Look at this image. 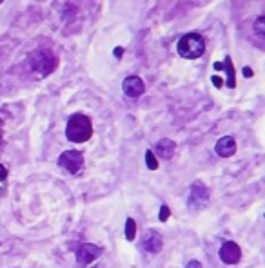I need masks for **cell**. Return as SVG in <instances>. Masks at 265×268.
<instances>
[{"instance_id": "6da1fadb", "label": "cell", "mask_w": 265, "mask_h": 268, "mask_svg": "<svg viewBox=\"0 0 265 268\" xmlns=\"http://www.w3.org/2000/svg\"><path fill=\"white\" fill-rule=\"evenodd\" d=\"M93 134V125H91V120L86 116V114H73L67 121L66 127V136L69 141L73 143H84L87 141Z\"/></svg>"}, {"instance_id": "7a4b0ae2", "label": "cell", "mask_w": 265, "mask_h": 268, "mask_svg": "<svg viewBox=\"0 0 265 268\" xmlns=\"http://www.w3.org/2000/svg\"><path fill=\"white\" fill-rule=\"evenodd\" d=\"M205 51V40L202 38V35L198 33H187L183 35L178 42V55L183 58L195 60L200 58Z\"/></svg>"}, {"instance_id": "3957f363", "label": "cell", "mask_w": 265, "mask_h": 268, "mask_svg": "<svg viewBox=\"0 0 265 268\" xmlns=\"http://www.w3.org/2000/svg\"><path fill=\"white\" fill-rule=\"evenodd\" d=\"M29 66H31L33 73H36L39 76H47L56 67V58L51 51L39 49L29 56Z\"/></svg>"}, {"instance_id": "277c9868", "label": "cell", "mask_w": 265, "mask_h": 268, "mask_svg": "<svg viewBox=\"0 0 265 268\" xmlns=\"http://www.w3.org/2000/svg\"><path fill=\"white\" fill-rule=\"evenodd\" d=\"M59 165L64 171L71 172V174H77L84 165V158L78 151H66L59 159Z\"/></svg>"}, {"instance_id": "5b68a950", "label": "cell", "mask_w": 265, "mask_h": 268, "mask_svg": "<svg viewBox=\"0 0 265 268\" xmlns=\"http://www.w3.org/2000/svg\"><path fill=\"white\" fill-rule=\"evenodd\" d=\"M240 257H242V250H240V246H238L236 243H233V241L223 243L222 249H220V259H222L223 263L234 264L240 261Z\"/></svg>"}, {"instance_id": "8992f818", "label": "cell", "mask_w": 265, "mask_h": 268, "mask_svg": "<svg viewBox=\"0 0 265 268\" xmlns=\"http://www.w3.org/2000/svg\"><path fill=\"white\" fill-rule=\"evenodd\" d=\"M98 256H100V249L94 246V245H91V243H84V245H80L78 246V250H77V261L80 264L93 263Z\"/></svg>"}, {"instance_id": "52a82bcc", "label": "cell", "mask_w": 265, "mask_h": 268, "mask_svg": "<svg viewBox=\"0 0 265 268\" xmlns=\"http://www.w3.org/2000/svg\"><path fill=\"white\" fill-rule=\"evenodd\" d=\"M145 91V86L138 76H129L125 78L124 82V93L127 94L129 98H137L140 96L142 93Z\"/></svg>"}, {"instance_id": "ba28073f", "label": "cell", "mask_w": 265, "mask_h": 268, "mask_svg": "<svg viewBox=\"0 0 265 268\" xmlns=\"http://www.w3.org/2000/svg\"><path fill=\"white\" fill-rule=\"evenodd\" d=\"M216 152H218V156H223V158L233 156L234 152H236V141H234V138L223 136L222 140L216 143Z\"/></svg>"}, {"instance_id": "9c48e42d", "label": "cell", "mask_w": 265, "mask_h": 268, "mask_svg": "<svg viewBox=\"0 0 265 268\" xmlns=\"http://www.w3.org/2000/svg\"><path fill=\"white\" fill-rule=\"evenodd\" d=\"M144 246L147 252H160L162 249V237L156 232H147L144 237Z\"/></svg>"}, {"instance_id": "30bf717a", "label": "cell", "mask_w": 265, "mask_h": 268, "mask_svg": "<svg viewBox=\"0 0 265 268\" xmlns=\"http://www.w3.org/2000/svg\"><path fill=\"white\" fill-rule=\"evenodd\" d=\"M173 151H175V145H173V141L162 140L160 143H158V154H160L162 158L169 159L173 156Z\"/></svg>"}, {"instance_id": "8fae6325", "label": "cell", "mask_w": 265, "mask_h": 268, "mask_svg": "<svg viewBox=\"0 0 265 268\" xmlns=\"http://www.w3.org/2000/svg\"><path fill=\"white\" fill-rule=\"evenodd\" d=\"M254 31H256V35L265 38V16H258L256 18V22H254Z\"/></svg>"}, {"instance_id": "7c38bea8", "label": "cell", "mask_w": 265, "mask_h": 268, "mask_svg": "<svg viewBox=\"0 0 265 268\" xmlns=\"http://www.w3.org/2000/svg\"><path fill=\"white\" fill-rule=\"evenodd\" d=\"M6 178H8V171H6L4 165H0V192H2V189L6 185Z\"/></svg>"}, {"instance_id": "4fadbf2b", "label": "cell", "mask_w": 265, "mask_h": 268, "mask_svg": "<svg viewBox=\"0 0 265 268\" xmlns=\"http://www.w3.org/2000/svg\"><path fill=\"white\" fill-rule=\"evenodd\" d=\"M147 165H149L151 169H156V167H158V163L155 161V156H153L151 152H147Z\"/></svg>"}, {"instance_id": "5bb4252c", "label": "cell", "mask_w": 265, "mask_h": 268, "mask_svg": "<svg viewBox=\"0 0 265 268\" xmlns=\"http://www.w3.org/2000/svg\"><path fill=\"white\" fill-rule=\"evenodd\" d=\"M132 229H135V223H132V219H129L127 221V239H132Z\"/></svg>"}, {"instance_id": "9a60e30c", "label": "cell", "mask_w": 265, "mask_h": 268, "mask_svg": "<svg viewBox=\"0 0 265 268\" xmlns=\"http://www.w3.org/2000/svg\"><path fill=\"white\" fill-rule=\"evenodd\" d=\"M162 219H164V221H165V219H167V216H169V210L167 209H165V207H162Z\"/></svg>"}, {"instance_id": "2e32d148", "label": "cell", "mask_w": 265, "mask_h": 268, "mask_svg": "<svg viewBox=\"0 0 265 268\" xmlns=\"http://www.w3.org/2000/svg\"><path fill=\"white\" fill-rule=\"evenodd\" d=\"M187 268H202V266H200V263H196V261H193V263H189V264H187Z\"/></svg>"}, {"instance_id": "e0dca14e", "label": "cell", "mask_w": 265, "mask_h": 268, "mask_svg": "<svg viewBox=\"0 0 265 268\" xmlns=\"http://www.w3.org/2000/svg\"><path fill=\"white\" fill-rule=\"evenodd\" d=\"M243 73H245V76H251V69H249V67H245V71H243Z\"/></svg>"}, {"instance_id": "ac0fdd59", "label": "cell", "mask_w": 265, "mask_h": 268, "mask_svg": "<svg viewBox=\"0 0 265 268\" xmlns=\"http://www.w3.org/2000/svg\"><path fill=\"white\" fill-rule=\"evenodd\" d=\"M0 2H2V0H0Z\"/></svg>"}]
</instances>
